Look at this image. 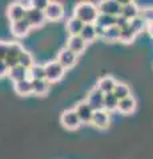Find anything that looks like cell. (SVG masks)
<instances>
[{
	"instance_id": "cell-1",
	"label": "cell",
	"mask_w": 153,
	"mask_h": 159,
	"mask_svg": "<svg viewBox=\"0 0 153 159\" xmlns=\"http://www.w3.org/2000/svg\"><path fill=\"white\" fill-rule=\"evenodd\" d=\"M73 16L81 20L84 24H96L100 11H98L97 4L92 2H80L75 6L73 9Z\"/></svg>"
},
{
	"instance_id": "cell-2",
	"label": "cell",
	"mask_w": 153,
	"mask_h": 159,
	"mask_svg": "<svg viewBox=\"0 0 153 159\" xmlns=\"http://www.w3.org/2000/svg\"><path fill=\"white\" fill-rule=\"evenodd\" d=\"M44 66H45V80L49 84L59 82L65 74V69L57 62V60L48 61Z\"/></svg>"
},
{
	"instance_id": "cell-3",
	"label": "cell",
	"mask_w": 153,
	"mask_h": 159,
	"mask_svg": "<svg viewBox=\"0 0 153 159\" xmlns=\"http://www.w3.org/2000/svg\"><path fill=\"white\" fill-rule=\"evenodd\" d=\"M60 122L64 127L68 129V130H77V129L83 125L75 109L64 110L60 116Z\"/></svg>"
},
{
	"instance_id": "cell-4",
	"label": "cell",
	"mask_w": 153,
	"mask_h": 159,
	"mask_svg": "<svg viewBox=\"0 0 153 159\" xmlns=\"http://www.w3.org/2000/svg\"><path fill=\"white\" fill-rule=\"evenodd\" d=\"M24 51H26V49L22 47V44H19L16 41H9L8 53H7V56L3 61L6 62L9 68L16 66V65H19V57H20V54Z\"/></svg>"
},
{
	"instance_id": "cell-5",
	"label": "cell",
	"mask_w": 153,
	"mask_h": 159,
	"mask_svg": "<svg viewBox=\"0 0 153 159\" xmlns=\"http://www.w3.org/2000/svg\"><path fill=\"white\" fill-rule=\"evenodd\" d=\"M98 11L103 15H109V16H120L122 11V3L117 0H104L97 4Z\"/></svg>"
},
{
	"instance_id": "cell-6",
	"label": "cell",
	"mask_w": 153,
	"mask_h": 159,
	"mask_svg": "<svg viewBox=\"0 0 153 159\" xmlns=\"http://www.w3.org/2000/svg\"><path fill=\"white\" fill-rule=\"evenodd\" d=\"M104 98H105V94L103 93L97 86H95V88L91 89L89 93H88L87 102L95 111L104 110Z\"/></svg>"
},
{
	"instance_id": "cell-7",
	"label": "cell",
	"mask_w": 153,
	"mask_h": 159,
	"mask_svg": "<svg viewBox=\"0 0 153 159\" xmlns=\"http://www.w3.org/2000/svg\"><path fill=\"white\" fill-rule=\"evenodd\" d=\"M77 57H79L77 54L73 53L72 51H69L68 48H63V49L59 51L56 60H57V62L67 70V69H71V68H73L76 65Z\"/></svg>"
},
{
	"instance_id": "cell-8",
	"label": "cell",
	"mask_w": 153,
	"mask_h": 159,
	"mask_svg": "<svg viewBox=\"0 0 153 159\" xmlns=\"http://www.w3.org/2000/svg\"><path fill=\"white\" fill-rule=\"evenodd\" d=\"M75 110L77 113L79 118H80L81 123H85V125H89L92 123V119H93V114H95V110L88 105L87 101H81L80 103H77Z\"/></svg>"
},
{
	"instance_id": "cell-9",
	"label": "cell",
	"mask_w": 153,
	"mask_h": 159,
	"mask_svg": "<svg viewBox=\"0 0 153 159\" xmlns=\"http://www.w3.org/2000/svg\"><path fill=\"white\" fill-rule=\"evenodd\" d=\"M64 16V7L59 2H49V6L45 9V19L48 21H59Z\"/></svg>"
},
{
	"instance_id": "cell-10",
	"label": "cell",
	"mask_w": 153,
	"mask_h": 159,
	"mask_svg": "<svg viewBox=\"0 0 153 159\" xmlns=\"http://www.w3.org/2000/svg\"><path fill=\"white\" fill-rule=\"evenodd\" d=\"M26 15H27V11L17 2L11 3L8 6V8H7V16H8L9 20H11V23H15V21H19V20L26 19Z\"/></svg>"
},
{
	"instance_id": "cell-11",
	"label": "cell",
	"mask_w": 153,
	"mask_h": 159,
	"mask_svg": "<svg viewBox=\"0 0 153 159\" xmlns=\"http://www.w3.org/2000/svg\"><path fill=\"white\" fill-rule=\"evenodd\" d=\"M91 125H93V126L97 127V129H100V130H105V129H108V127H109V125H111L109 113L105 111V110L95 111Z\"/></svg>"
},
{
	"instance_id": "cell-12",
	"label": "cell",
	"mask_w": 153,
	"mask_h": 159,
	"mask_svg": "<svg viewBox=\"0 0 153 159\" xmlns=\"http://www.w3.org/2000/svg\"><path fill=\"white\" fill-rule=\"evenodd\" d=\"M26 19L28 20V23L31 24V27L32 28H39V27H41L44 21H45V12H43V11H39V9L36 8H32V9H29V11L27 12L26 15Z\"/></svg>"
},
{
	"instance_id": "cell-13",
	"label": "cell",
	"mask_w": 153,
	"mask_h": 159,
	"mask_svg": "<svg viewBox=\"0 0 153 159\" xmlns=\"http://www.w3.org/2000/svg\"><path fill=\"white\" fill-rule=\"evenodd\" d=\"M140 12H141V8L135 2H125V3H122V11L120 16L132 21L133 19L140 16Z\"/></svg>"
},
{
	"instance_id": "cell-14",
	"label": "cell",
	"mask_w": 153,
	"mask_h": 159,
	"mask_svg": "<svg viewBox=\"0 0 153 159\" xmlns=\"http://www.w3.org/2000/svg\"><path fill=\"white\" fill-rule=\"evenodd\" d=\"M31 24L28 23L27 19L19 20V21L11 23V32L15 37H24L26 34H28V32L31 31Z\"/></svg>"
},
{
	"instance_id": "cell-15",
	"label": "cell",
	"mask_w": 153,
	"mask_h": 159,
	"mask_svg": "<svg viewBox=\"0 0 153 159\" xmlns=\"http://www.w3.org/2000/svg\"><path fill=\"white\" fill-rule=\"evenodd\" d=\"M87 45L88 44L84 41L80 36H69L67 40V48L69 49V51H72L73 53H76L77 56L85 51Z\"/></svg>"
},
{
	"instance_id": "cell-16",
	"label": "cell",
	"mask_w": 153,
	"mask_h": 159,
	"mask_svg": "<svg viewBox=\"0 0 153 159\" xmlns=\"http://www.w3.org/2000/svg\"><path fill=\"white\" fill-rule=\"evenodd\" d=\"M84 25H85V24H84L81 20H79L77 17H75V16H71L69 19L67 20V24H65L67 31H68V33H69V36H80Z\"/></svg>"
},
{
	"instance_id": "cell-17",
	"label": "cell",
	"mask_w": 153,
	"mask_h": 159,
	"mask_svg": "<svg viewBox=\"0 0 153 159\" xmlns=\"http://www.w3.org/2000/svg\"><path fill=\"white\" fill-rule=\"evenodd\" d=\"M116 85H117V81L112 76H105V77H103V78L98 80L96 86L100 89V90L104 94H109V93H113Z\"/></svg>"
},
{
	"instance_id": "cell-18",
	"label": "cell",
	"mask_w": 153,
	"mask_h": 159,
	"mask_svg": "<svg viewBox=\"0 0 153 159\" xmlns=\"http://www.w3.org/2000/svg\"><path fill=\"white\" fill-rule=\"evenodd\" d=\"M13 88H15L16 94H19V96H22V97H27L29 94H33V85L29 78L13 84Z\"/></svg>"
},
{
	"instance_id": "cell-19",
	"label": "cell",
	"mask_w": 153,
	"mask_h": 159,
	"mask_svg": "<svg viewBox=\"0 0 153 159\" xmlns=\"http://www.w3.org/2000/svg\"><path fill=\"white\" fill-rule=\"evenodd\" d=\"M8 77H9V80H12L13 84H16L19 81H23V80H27V78H29L28 69H26L22 65H16V66L11 68V70H9V73H8Z\"/></svg>"
},
{
	"instance_id": "cell-20",
	"label": "cell",
	"mask_w": 153,
	"mask_h": 159,
	"mask_svg": "<svg viewBox=\"0 0 153 159\" xmlns=\"http://www.w3.org/2000/svg\"><path fill=\"white\" fill-rule=\"evenodd\" d=\"M136 106H137V102H136L135 97L129 96V97H127V98L120 101L117 111H120L121 114H131L136 110Z\"/></svg>"
},
{
	"instance_id": "cell-21",
	"label": "cell",
	"mask_w": 153,
	"mask_h": 159,
	"mask_svg": "<svg viewBox=\"0 0 153 159\" xmlns=\"http://www.w3.org/2000/svg\"><path fill=\"white\" fill-rule=\"evenodd\" d=\"M80 37L85 41L87 44L93 43L98 37L97 31H96V24H85L83 28V31L80 33Z\"/></svg>"
},
{
	"instance_id": "cell-22",
	"label": "cell",
	"mask_w": 153,
	"mask_h": 159,
	"mask_svg": "<svg viewBox=\"0 0 153 159\" xmlns=\"http://www.w3.org/2000/svg\"><path fill=\"white\" fill-rule=\"evenodd\" d=\"M120 32H121V29L118 28L117 25L105 28L104 32H103L101 39L104 40V41H107V43H116V41H120Z\"/></svg>"
},
{
	"instance_id": "cell-23",
	"label": "cell",
	"mask_w": 153,
	"mask_h": 159,
	"mask_svg": "<svg viewBox=\"0 0 153 159\" xmlns=\"http://www.w3.org/2000/svg\"><path fill=\"white\" fill-rule=\"evenodd\" d=\"M28 76L31 81L36 80H45V66L40 64H35L31 69H28Z\"/></svg>"
},
{
	"instance_id": "cell-24",
	"label": "cell",
	"mask_w": 153,
	"mask_h": 159,
	"mask_svg": "<svg viewBox=\"0 0 153 159\" xmlns=\"http://www.w3.org/2000/svg\"><path fill=\"white\" fill-rule=\"evenodd\" d=\"M118 103H120V99H118L113 93L105 94L104 98V110L105 111H115L118 109Z\"/></svg>"
},
{
	"instance_id": "cell-25",
	"label": "cell",
	"mask_w": 153,
	"mask_h": 159,
	"mask_svg": "<svg viewBox=\"0 0 153 159\" xmlns=\"http://www.w3.org/2000/svg\"><path fill=\"white\" fill-rule=\"evenodd\" d=\"M33 85V94L36 96H45L49 90V84L47 80H36V81H32Z\"/></svg>"
},
{
	"instance_id": "cell-26",
	"label": "cell",
	"mask_w": 153,
	"mask_h": 159,
	"mask_svg": "<svg viewBox=\"0 0 153 159\" xmlns=\"http://www.w3.org/2000/svg\"><path fill=\"white\" fill-rule=\"evenodd\" d=\"M136 36H137V33L133 31V28L131 27V24H129V25H127L125 28L121 29V32H120V43L131 44V43L135 41Z\"/></svg>"
},
{
	"instance_id": "cell-27",
	"label": "cell",
	"mask_w": 153,
	"mask_h": 159,
	"mask_svg": "<svg viewBox=\"0 0 153 159\" xmlns=\"http://www.w3.org/2000/svg\"><path fill=\"white\" fill-rule=\"evenodd\" d=\"M117 23V17L116 16H109V15H103L100 13L97 21H96V25L101 27V28H109V27H115Z\"/></svg>"
},
{
	"instance_id": "cell-28",
	"label": "cell",
	"mask_w": 153,
	"mask_h": 159,
	"mask_svg": "<svg viewBox=\"0 0 153 159\" xmlns=\"http://www.w3.org/2000/svg\"><path fill=\"white\" fill-rule=\"evenodd\" d=\"M113 94H115V96L120 99V101H121V99H124V98H127V97L132 96L129 86H128L127 84H124V82H117L115 90H113Z\"/></svg>"
},
{
	"instance_id": "cell-29",
	"label": "cell",
	"mask_w": 153,
	"mask_h": 159,
	"mask_svg": "<svg viewBox=\"0 0 153 159\" xmlns=\"http://www.w3.org/2000/svg\"><path fill=\"white\" fill-rule=\"evenodd\" d=\"M19 65L24 66L26 69H31L33 65H35V61H33L32 53H29L28 51H24L20 54V57H19Z\"/></svg>"
},
{
	"instance_id": "cell-30",
	"label": "cell",
	"mask_w": 153,
	"mask_h": 159,
	"mask_svg": "<svg viewBox=\"0 0 153 159\" xmlns=\"http://www.w3.org/2000/svg\"><path fill=\"white\" fill-rule=\"evenodd\" d=\"M131 27L133 28V31H135L137 34H139L140 32L144 31V29H146V27H148V23H146L145 20L142 19L141 16H139V17L133 19L132 21H131Z\"/></svg>"
},
{
	"instance_id": "cell-31",
	"label": "cell",
	"mask_w": 153,
	"mask_h": 159,
	"mask_svg": "<svg viewBox=\"0 0 153 159\" xmlns=\"http://www.w3.org/2000/svg\"><path fill=\"white\" fill-rule=\"evenodd\" d=\"M140 16H141L142 19H144L148 24H149V23H153V7H145V8H141Z\"/></svg>"
},
{
	"instance_id": "cell-32",
	"label": "cell",
	"mask_w": 153,
	"mask_h": 159,
	"mask_svg": "<svg viewBox=\"0 0 153 159\" xmlns=\"http://www.w3.org/2000/svg\"><path fill=\"white\" fill-rule=\"evenodd\" d=\"M49 6V2L48 0H33V8L39 9V11H43L45 12V9Z\"/></svg>"
},
{
	"instance_id": "cell-33",
	"label": "cell",
	"mask_w": 153,
	"mask_h": 159,
	"mask_svg": "<svg viewBox=\"0 0 153 159\" xmlns=\"http://www.w3.org/2000/svg\"><path fill=\"white\" fill-rule=\"evenodd\" d=\"M8 48H9V41H2L0 43V58H2V61L7 56Z\"/></svg>"
},
{
	"instance_id": "cell-34",
	"label": "cell",
	"mask_w": 153,
	"mask_h": 159,
	"mask_svg": "<svg viewBox=\"0 0 153 159\" xmlns=\"http://www.w3.org/2000/svg\"><path fill=\"white\" fill-rule=\"evenodd\" d=\"M17 3L20 4V6H22L24 9H26L27 12L29 11V9L33 8V0H19Z\"/></svg>"
},
{
	"instance_id": "cell-35",
	"label": "cell",
	"mask_w": 153,
	"mask_h": 159,
	"mask_svg": "<svg viewBox=\"0 0 153 159\" xmlns=\"http://www.w3.org/2000/svg\"><path fill=\"white\" fill-rule=\"evenodd\" d=\"M129 24H131L129 20H127L125 17H122V16H117V23H116V25L120 28V29L125 28L127 25H129Z\"/></svg>"
},
{
	"instance_id": "cell-36",
	"label": "cell",
	"mask_w": 153,
	"mask_h": 159,
	"mask_svg": "<svg viewBox=\"0 0 153 159\" xmlns=\"http://www.w3.org/2000/svg\"><path fill=\"white\" fill-rule=\"evenodd\" d=\"M9 70H11V68H9L4 61H0V76H2V77L8 76Z\"/></svg>"
},
{
	"instance_id": "cell-37",
	"label": "cell",
	"mask_w": 153,
	"mask_h": 159,
	"mask_svg": "<svg viewBox=\"0 0 153 159\" xmlns=\"http://www.w3.org/2000/svg\"><path fill=\"white\" fill-rule=\"evenodd\" d=\"M146 31H148V33H149V36L153 39V23H149V24H148Z\"/></svg>"
}]
</instances>
